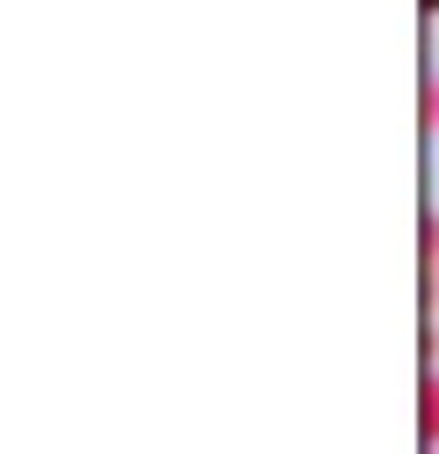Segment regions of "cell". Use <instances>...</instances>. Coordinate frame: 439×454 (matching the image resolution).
Masks as SVG:
<instances>
[{
	"instance_id": "6da1fadb",
	"label": "cell",
	"mask_w": 439,
	"mask_h": 454,
	"mask_svg": "<svg viewBox=\"0 0 439 454\" xmlns=\"http://www.w3.org/2000/svg\"><path fill=\"white\" fill-rule=\"evenodd\" d=\"M418 418H425V440L439 447V374H425V395H418Z\"/></svg>"
},
{
	"instance_id": "7a4b0ae2",
	"label": "cell",
	"mask_w": 439,
	"mask_h": 454,
	"mask_svg": "<svg viewBox=\"0 0 439 454\" xmlns=\"http://www.w3.org/2000/svg\"><path fill=\"white\" fill-rule=\"evenodd\" d=\"M425 271H432V286H439V220L425 227Z\"/></svg>"
},
{
	"instance_id": "3957f363",
	"label": "cell",
	"mask_w": 439,
	"mask_h": 454,
	"mask_svg": "<svg viewBox=\"0 0 439 454\" xmlns=\"http://www.w3.org/2000/svg\"><path fill=\"white\" fill-rule=\"evenodd\" d=\"M425 125H432V132H439V74H432V81H425Z\"/></svg>"
}]
</instances>
